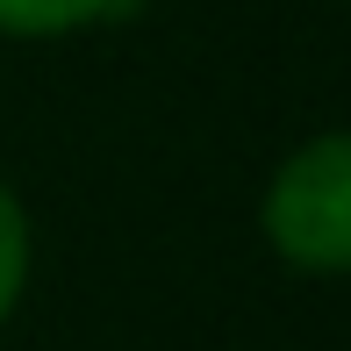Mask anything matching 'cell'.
<instances>
[{"instance_id": "3957f363", "label": "cell", "mask_w": 351, "mask_h": 351, "mask_svg": "<svg viewBox=\"0 0 351 351\" xmlns=\"http://www.w3.org/2000/svg\"><path fill=\"white\" fill-rule=\"evenodd\" d=\"M22 280H29V215H22V201L0 186V323H8L14 301H22Z\"/></svg>"}, {"instance_id": "6da1fadb", "label": "cell", "mask_w": 351, "mask_h": 351, "mask_svg": "<svg viewBox=\"0 0 351 351\" xmlns=\"http://www.w3.org/2000/svg\"><path fill=\"white\" fill-rule=\"evenodd\" d=\"M265 237L301 273H351V130L301 143L273 172Z\"/></svg>"}, {"instance_id": "7a4b0ae2", "label": "cell", "mask_w": 351, "mask_h": 351, "mask_svg": "<svg viewBox=\"0 0 351 351\" xmlns=\"http://www.w3.org/2000/svg\"><path fill=\"white\" fill-rule=\"evenodd\" d=\"M143 0H0V36H65L86 22H122Z\"/></svg>"}]
</instances>
